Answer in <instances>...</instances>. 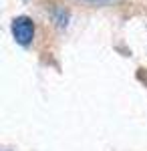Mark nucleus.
<instances>
[{"label": "nucleus", "instance_id": "obj_1", "mask_svg": "<svg viewBox=\"0 0 147 151\" xmlns=\"http://www.w3.org/2000/svg\"><path fill=\"white\" fill-rule=\"evenodd\" d=\"M12 35L16 38V42L20 45H28L34 36V22L28 16H18L12 22Z\"/></svg>", "mask_w": 147, "mask_h": 151}]
</instances>
